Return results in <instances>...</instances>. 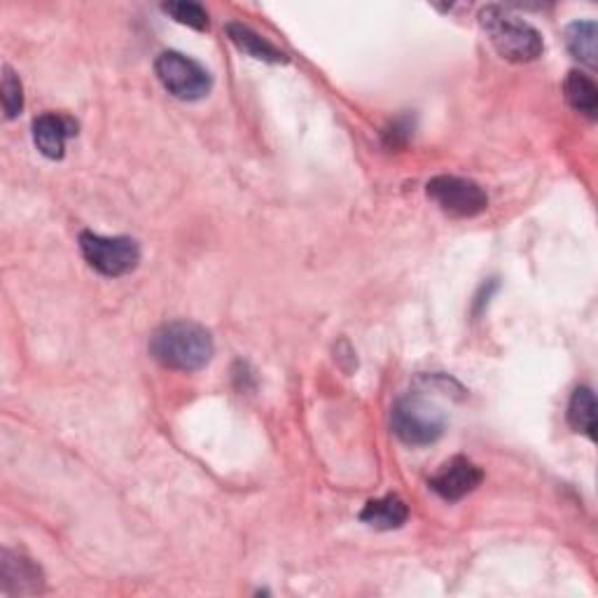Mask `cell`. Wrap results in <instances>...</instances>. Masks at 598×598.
<instances>
[{"label":"cell","mask_w":598,"mask_h":598,"mask_svg":"<svg viewBox=\"0 0 598 598\" xmlns=\"http://www.w3.org/2000/svg\"><path fill=\"white\" fill-rule=\"evenodd\" d=\"M213 337L206 327L190 321L161 325L150 339V356L167 369L197 373L213 358Z\"/></svg>","instance_id":"1"},{"label":"cell","mask_w":598,"mask_h":598,"mask_svg":"<svg viewBox=\"0 0 598 598\" xmlns=\"http://www.w3.org/2000/svg\"><path fill=\"white\" fill-rule=\"evenodd\" d=\"M480 24L496 52L512 64H531L545 52L543 35L522 17L501 6H486L480 12Z\"/></svg>","instance_id":"2"},{"label":"cell","mask_w":598,"mask_h":598,"mask_svg":"<svg viewBox=\"0 0 598 598\" xmlns=\"http://www.w3.org/2000/svg\"><path fill=\"white\" fill-rule=\"evenodd\" d=\"M390 423H394V432L405 444L428 447L444 436L447 417L436 402L421 396H407L394 407Z\"/></svg>","instance_id":"3"},{"label":"cell","mask_w":598,"mask_h":598,"mask_svg":"<svg viewBox=\"0 0 598 598\" xmlns=\"http://www.w3.org/2000/svg\"><path fill=\"white\" fill-rule=\"evenodd\" d=\"M80 251L92 270L108 279L132 274L140 262L138 243L129 237H101L94 232H82Z\"/></svg>","instance_id":"4"},{"label":"cell","mask_w":598,"mask_h":598,"mask_svg":"<svg viewBox=\"0 0 598 598\" xmlns=\"http://www.w3.org/2000/svg\"><path fill=\"white\" fill-rule=\"evenodd\" d=\"M155 73L161 82V87L180 101H199L203 96H209L213 87L209 71L197 64L195 59L174 50L161 52L157 56Z\"/></svg>","instance_id":"5"},{"label":"cell","mask_w":598,"mask_h":598,"mask_svg":"<svg viewBox=\"0 0 598 598\" xmlns=\"http://www.w3.org/2000/svg\"><path fill=\"white\" fill-rule=\"evenodd\" d=\"M428 197L449 218H474L489 209V195L482 185L459 176H438L426 185Z\"/></svg>","instance_id":"6"},{"label":"cell","mask_w":598,"mask_h":598,"mask_svg":"<svg viewBox=\"0 0 598 598\" xmlns=\"http://www.w3.org/2000/svg\"><path fill=\"white\" fill-rule=\"evenodd\" d=\"M484 482V472L474 465L472 461L457 457L447 461L438 472L436 478L430 480V489L438 493L440 499L457 503L465 499L468 493H472L480 484Z\"/></svg>","instance_id":"7"},{"label":"cell","mask_w":598,"mask_h":598,"mask_svg":"<svg viewBox=\"0 0 598 598\" xmlns=\"http://www.w3.org/2000/svg\"><path fill=\"white\" fill-rule=\"evenodd\" d=\"M0 589L12 596H29L43 591V573L22 554H0Z\"/></svg>","instance_id":"8"},{"label":"cell","mask_w":598,"mask_h":598,"mask_svg":"<svg viewBox=\"0 0 598 598\" xmlns=\"http://www.w3.org/2000/svg\"><path fill=\"white\" fill-rule=\"evenodd\" d=\"M77 134V122L59 113H45L33 122L35 148L48 159H64L66 143Z\"/></svg>","instance_id":"9"},{"label":"cell","mask_w":598,"mask_h":598,"mask_svg":"<svg viewBox=\"0 0 598 598\" xmlns=\"http://www.w3.org/2000/svg\"><path fill=\"white\" fill-rule=\"evenodd\" d=\"M360 520L377 531H394L405 526L409 520V507L398 496H386L379 501H369L360 512Z\"/></svg>","instance_id":"10"},{"label":"cell","mask_w":598,"mask_h":598,"mask_svg":"<svg viewBox=\"0 0 598 598\" xmlns=\"http://www.w3.org/2000/svg\"><path fill=\"white\" fill-rule=\"evenodd\" d=\"M227 38H230L232 40V43H234V48L239 50V52H243V54H249V56H253V59H258V61H270V64H285V54L283 52H279L272 43H270V40H264L262 35H258L253 29H249V27H243V24H237V22H232V24H227Z\"/></svg>","instance_id":"11"},{"label":"cell","mask_w":598,"mask_h":598,"mask_svg":"<svg viewBox=\"0 0 598 598\" xmlns=\"http://www.w3.org/2000/svg\"><path fill=\"white\" fill-rule=\"evenodd\" d=\"M564 94L566 101L570 103V108L587 115L589 119L596 117L598 113V90L594 85V80L580 71H570L566 82H564Z\"/></svg>","instance_id":"12"},{"label":"cell","mask_w":598,"mask_h":598,"mask_svg":"<svg viewBox=\"0 0 598 598\" xmlns=\"http://www.w3.org/2000/svg\"><path fill=\"white\" fill-rule=\"evenodd\" d=\"M568 423L575 432H583L589 440H596V400L591 388L580 386L573 394L568 405Z\"/></svg>","instance_id":"13"},{"label":"cell","mask_w":598,"mask_h":598,"mask_svg":"<svg viewBox=\"0 0 598 598\" xmlns=\"http://www.w3.org/2000/svg\"><path fill=\"white\" fill-rule=\"evenodd\" d=\"M566 48L568 52L583 61L585 66H596V24L594 22H573L566 29Z\"/></svg>","instance_id":"14"},{"label":"cell","mask_w":598,"mask_h":598,"mask_svg":"<svg viewBox=\"0 0 598 598\" xmlns=\"http://www.w3.org/2000/svg\"><path fill=\"white\" fill-rule=\"evenodd\" d=\"M161 10L169 17H174L178 24H185L197 31H209V12H206L199 3H190V0H176V3H164Z\"/></svg>","instance_id":"15"},{"label":"cell","mask_w":598,"mask_h":598,"mask_svg":"<svg viewBox=\"0 0 598 598\" xmlns=\"http://www.w3.org/2000/svg\"><path fill=\"white\" fill-rule=\"evenodd\" d=\"M3 108H6L8 119H14L24 108L22 80L17 77V73L10 66L3 69Z\"/></svg>","instance_id":"16"}]
</instances>
